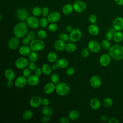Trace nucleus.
Segmentation results:
<instances>
[{
    "instance_id": "nucleus-1",
    "label": "nucleus",
    "mask_w": 123,
    "mask_h": 123,
    "mask_svg": "<svg viewBox=\"0 0 123 123\" xmlns=\"http://www.w3.org/2000/svg\"><path fill=\"white\" fill-rule=\"evenodd\" d=\"M27 26L26 23L24 21H21L16 24L13 29L14 36L19 38L25 37L28 33Z\"/></svg>"
},
{
    "instance_id": "nucleus-2",
    "label": "nucleus",
    "mask_w": 123,
    "mask_h": 123,
    "mask_svg": "<svg viewBox=\"0 0 123 123\" xmlns=\"http://www.w3.org/2000/svg\"><path fill=\"white\" fill-rule=\"evenodd\" d=\"M109 54L116 60H120L123 59V47L120 45H114L109 49Z\"/></svg>"
},
{
    "instance_id": "nucleus-3",
    "label": "nucleus",
    "mask_w": 123,
    "mask_h": 123,
    "mask_svg": "<svg viewBox=\"0 0 123 123\" xmlns=\"http://www.w3.org/2000/svg\"><path fill=\"white\" fill-rule=\"evenodd\" d=\"M70 91L69 86L64 82H59L56 84L55 91L56 93L61 96L67 95Z\"/></svg>"
},
{
    "instance_id": "nucleus-4",
    "label": "nucleus",
    "mask_w": 123,
    "mask_h": 123,
    "mask_svg": "<svg viewBox=\"0 0 123 123\" xmlns=\"http://www.w3.org/2000/svg\"><path fill=\"white\" fill-rule=\"evenodd\" d=\"M45 46L44 42L41 39H35L31 41L29 46L32 51L37 52L44 49Z\"/></svg>"
},
{
    "instance_id": "nucleus-5",
    "label": "nucleus",
    "mask_w": 123,
    "mask_h": 123,
    "mask_svg": "<svg viewBox=\"0 0 123 123\" xmlns=\"http://www.w3.org/2000/svg\"><path fill=\"white\" fill-rule=\"evenodd\" d=\"M101 47V44L98 41L95 40H90L87 44V48L90 51L93 53L98 52L100 50Z\"/></svg>"
},
{
    "instance_id": "nucleus-6",
    "label": "nucleus",
    "mask_w": 123,
    "mask_h": 123,
    "mask_svg": "<svg viewBox=\"0 0 123 123\" xmlns=\"http://www.w3.org/2000/svg\"><path fill=\"white\" fill-rule=\"evenodd\" d=\"M29 61L25 57H21L17 59L15 62V65L17 68L19 69H24L28 66Z\"/></svg>"
},
{
    "instance_id": "nucleus-7",
    "label": "nucleus",
    "mask_w": 123,
    "mask_h": 123,
    "mask_svg": "<svg viewBox=\"0 0 123 123\" xmlns=\"http://www.w3.org/2000/svg\"><path fill=\"white\" fill-rule=\"evenodd\" d=\"M82 37V32L78 28H74L70 33V39L72 42H75L79 41Z\"/></svg>"
},
{
    "instance_id": "nucleus-8",
    "label": "nucleus",
    "mask_w": 123,
    "mask_h": 123,
    "mask_svg": "<svg viewBox=\"0 0 123 123\" xmlns=\"http://www.w3.org/2000/svg\"><path fill=\"white\" fill-rule=\"evenodd\" d=\"M27 26L31 28H36L39 25V20L35 16H29L26 20Z\"/></svg>"
},
{
    "instance_id": "nucleus-9",
    "label": "nucleus",
    "mask_w": 123,
    "mask_h": 123,
    "mask_svg": "<svg viewBox=\"0 0 123 123\" xmlns=\"http://www.w3.org/2000/svg\"><path fill=\"white\" fill-rule=\"evenodd\" d=\"M16 14L17 18L21 21H26L29 17L28 12L25 9L22 8H19L17 10Z\"/></svg>"
},
{
    "instance_id": "nucleus-10",
    "label": "nucleus",
    "mask_w": 123,
    "mask_h": 123,
    "mask_svg": "<svg viewBox=\"0 0 123 123\" xmlns=\"http://www.w3.org/2000/svg\"><path fill=\"white\" fill-rule=\"evenodd\" d=\"M74 10L77 12H82L86 9V4L82 1H76L73 5Z\"/></svg>"
},
{
    "instance_id": "nucleus-11",
    "label": "nucleus",
    "mask_w": 123,
    "mask_h": 123,
    "mask_svg": "<svg viewBox=\"0 0 123 123\" xmlns=\"http://www.w3.org/2000/svg\"><path fill=\"white\" fill-rule=\"evenodd\" d=\"M89 83L90 86L94 88H98L101 85L100 78L96 75H93L90 78Z\"/></svg>"
},
{
    "instance_id": "nucleus-12",
    "label": "nucleus",
    "mask_w": 123,
    "mask_h": 123,
    "mask_svg": "<svg viewBox=\"0 0 123 123\" xmlns=\"http://www.w3.org/2000/svg\"><path fill=\"white\" fill-rule=\"evenodd\" d=\"M42 98L38 96H33L29 101V104L33 108H37L42 104Z\"/></svg>"
},
{
    "instance_id": "nucleus-13",
    "label": "nucleus",
    "mask_w": 123,
    "mask_h": 123,
    "mask_svg": "<svg viewBox=\"0 0 123 123\" xmlns=\"http://www.w3.org/2000/svg\"><path fill=\"white\" fill-rule=\"evenodd\" d=\"M27 84V78L25 77L23 75L17 77L14 82L15 86L19 88H21L25 87Z\"/></svg>"
},
{
    "instance_id": "nucleus-14",
    "label": "nucleus",
    "mask_w": 123,
    "mask_h": 123,
    "mask_svg": "<svg viewBox=\"0 0 123 123\" xmlns=\"http://www.w3.org/2000/svg\"><path fill=\"white\" fill-rule=\"evenodd\" d=\"M112 26L116 31H121L123 29V18L121 17L115 18L113 21Z\"/></svg>"
},
{
    "instance_id": "nucleus-15",
    "label": "nucleus",
    "mask_w": 123,
    "mask_h": 123,
    "mask_svg": "<svg viewBox=\"0 0 123 123\" xmlns=\"http://www.w3.org/2000/svg\"><path fill=\"white\" fill-rule=\"evenodd\" d=\"M111 57L109 55V54L104 53L101 55L99 59V62L100 64L103 66L106 67L109 65L111 62Z\"/></svg>"
},
{
    "instance_id": "nucleus-16",
    "label": "nucleus",
    "mask_w": 123,
    "mask_h": 123,
    "mask_svg": "<svg viewBox=\"0 0 123 123\" xmlns=\"http://www.w3.org/2000/svg\"><path fill=\"white\" fill-rule=\"evenodd\" d=\"M20 44V40L19 38L13 37H11L8 42V46L11 49L14 50L16 49Z\"/></svg>"
},
{
    "instance_id": "nucleus-17",
    "label": "nucleus",
    "mask_w": 123,
    "mask_h": 123,
    "mask_svg": "<svg viewBox=\"0 0 123 123\" xmlns=\"http://www.w3.org/2000/svg\"><path fill=\"white\" fill-rule=\"evenodd\" d=\"M61 18V14L57 12H53L48 15L47 19L49 22L51 23H55L59 21Z\"/></svg>"
},
{
    "instance_id": "nucleus-18",
    "label": "nucleus",
    "mask_w": 123,
    "mask_h": 123,
    "mask_svg": "<svg viewBox=\"0 0 123 123\" xmlns=\"http://www.w3.org/2000/svg\"><path fill=\"white\" fill-rule=\"evenodd\" d=\"M55 88L56 84L52 82H49L44 86L43 91L46 94H50L55 90Z\"/></svg>"
},
{
    "instance_id": "nucleus-19",
    "label": "nucleus",
    "mask_w": 123,
    "mask_h": 123,
    "mask_svg": "<svg viewBox=\"0 0 123 123\" xmlns=\"http://www.w3.org/2000/svg\"><path fill=\"white\" fill-rule=\"evenodd\" d=\"M27 81L29 85L33 86H36L39 82V77L35 74L31 75L27 78Z\"/></svg>"
},
{
    "instance_id": "nucleus-20",
    "label": "nucleus",
    "mask_w": 123,
    "mask_h": 123,
    "mask_svg": "<svg viewBox=\"0 0 123 123\" xmlns=\"http://www.w3.org/2000/svg\"><path fill=\"white\" fill-rule=\"evenodd\" d=\"M66 44L65 41L60 39L57 40L54 44V48L57 51H62L65 49Z\"/></svg>"
},
{
    "instance_id": "nucleus-21",
    "label": "nucleus",
    "mask_w": 123,
    "mask_h": 123,
    "mask_svg": "<svg viewBox=\"0 0 123 123\" xmlns=\"http://www.w3.org/2000/svg\"><path fill=\"white\" fill-rule=\"evenodd\" d=\"M31 50L30 46L24 45L19 48V52L23 56H26L29 55Z\"/></svg>"
},
{
    "instance_id": "nucleus-22",
    "label": "nucleus",
    "mask_w": 123,
    "mask_h": 123,
    "mask_svg": "<svg viewBox=\"0 0 123 123\" xmlns=\"http://www.w3.org/2000/svg\"><path fill=\"white\" fill-rule=\"evenodd\" d=\"M88 31L92 36H97L99 32V29L98 25L94 24H91L88 27Z\"/></svg>"
},
{
    "instance_id": "nucleus-23",
    "label": "nucleus",
    "mask_w": 123,
    "mask_h": 123,
    "mask_svg": "<svg viewBox=\"0 0 123 123\" xmlns=\"http://www.w3.org/2000/svg\"><path fill=\"white\" fill-rule=\"evenodd\" d=\"M89 104L91 108L95 110L98 109L100 106V100L96 98H92L90 101Z\"/></svg>"
},
{
    "instance_id": "nucleus-24",
    "label": "nucleus",
    "mask_w": 123,
    "mask_h": 123,
    "mask_svg": "<svg viewBox=\"0 0 123 123\" xmlns=\"http://www.w3.org/2000/svg\"><path fill=\"white\" fill-rule=\"evenodd\" d=\"M55 63L58 67L61 68H65L67 67L69 65L68 61L64 58H60L57 59Z\"/></svg>"
},
{
    "instance_id": "nucleus-25",
    "label": "nucleus",
    "mask_w": 123,
    "mask_h": 123,
    "mask_svg": "<svg viewBox=\"0 0 123 123\" xmlns=\"http://www.w3.org/2000/svg\"><path fill=\"white\" fill-rule=\"evenodd\" d=\"M80 112L77 110H73L71 111L68 114L69 119L72 121L77 120L80 117Z\"/></svg>"
},
{
    "instance_id": "nucleus-26",
    "label": "nucleus",
    "mask_w": 123,
    "mask_h": 123,
    "mask_svg": "<svg viewBox=\"0 0 123 123\" xmlns=\"http://www.w3.org/2000/svg\"><path fill=\"white\" fill-rule=\"evenodd\" d=\"M4 75L7 80H13L15 77L14 72L11 69H7L5 70Z\"/></svg>"
},
{
    "instance_id": "nucleus-27",
    "label": "nucleus",
    "mask_w": 123,
    "mask_h": 123,
    "mask_svg": "<svg viewBox=\"0 0 123 123\" xmlns=\"http://www.w3.org/2000/svg\"><path fill=\"white\" fill-rule=\"evenodd\" d=\"M74 10L73 6L70 4H67L65 5L62 10V13L65 15H69L71 14Z\"/></svg>"
},
{
    "instance_id": "nucleus-28",
    "label": "nucleus",
    "mask_w": 123,
    "mask_h": 123,
    "mask_svg": "<svg viewBox=\"0 0 123 123\" xmlns=\"http://www.w3.org/2000/svg\"><path fill=\"white\" fill-rule=\"evenodd\" d=\"M43 73L46 75H49L51 74L52 72V68L47 63H44L43 64L41 67Z\"/></svg>"
},
{
    "instance_id": "nucleus-29",
    "label": "nucleus",
    "mask_w": 123,
    "mask_h": 123,
    "mask_svg": "<svg viewBox=\"0 0 123 123\" xmlns=\"http://www.w3.org/2000/svg\"><path fill=\"white\" fill-rule=\"evenodd\" d=\"M47 60L50 62H54L58 59V55L55 52H50L47 55Z\"/></svg>"
},
{
    "instance_id": "nucleus-30",
    "label": "nucleus",
    "mask_w": 123,
    "mask_h": 123,
    "mask_svg": "<svg viewBox=\"0 0 123 123\" xmlns=\"http://www.w3.org/2000/svg\"><path fill=\"white\" fill-rule=\"evenodd\" d=\"M33 116V113L31 110H27L24 111L22 114V117L25 120H30Z\"/></svg>"
},
{
    "instance_id": "nucleus-31",
    "label": "nucleus",
    "mask_w": 123,
    "mask_h": 123,
    "mask_svg": "<svg viewBox=\"0 0 123 123\" xmlns=\"http://www.w3.org/2000/svg\"><path fill=\"white\" fill-rule=\"evenodd\" d=\"M113 38L116 42H120L123 39V33L120 31H117L114 33Z\"/></svg>"
},
{
    "instance_id": "nucleus-32",
    "label": "nucleus",
    "mask_w": 123,
    "mask_h": 123,
    "mask_svg": "<svg viewBox=\"0 0 123 123\" xmlns=\"http://www.w3.org/2000/svg\"><path fill=\"white\" fill-rule=\"evenodd\" d=\"M41 112L44 115H51L53 113V110L48 106H45L41 109Z\"/></svg>"
},
{
    "instance_id": "nucleus-33",
    "label": "nucleus",
    "mask_w": 123,
    "mask_h": 123,
    "mask_svg": "<svg viewBox=\"0 0 123 123\" xmlns=\"http://www.w3.org/2000/svg\"><path fill=\"white\" fill-rule=\"evenodd\" d=\"M65 50L69 52H73L75 51L76 49V45L73 43H69L66 44Z\"/></svg>"
},
{
    "instance_id": "nucleus-34",
    "label": "nucleus",
    "mask_w": 123,
    "mask_h": 123,
    "mask_svg": "<svg viewBox=\"0 0 123 123\" xmlns=\"http://www.w3.org/2000/svg\"><path fill=\"white\" fill-rule=\"evenodd\" d=\"M115 31L116 30L113 28H110L105 35V37L106 39L108 40H111L113 38V35L115 33Z\"/></svg>"
},
{
    "instance_id": "nucleus-35",
    "label": "nucleus",
    "mask_w": 123,
    "mask_h": 123,
    "mask_svg": "<svg viewBox=\"0 0 123 123\" xmlns=\"http://www.w3.org/2000/svg\"><path fill=\"white\" fill-rule=\"evenodd\" d=\"M29 56V59L30 61L33 62H37L38 59V55L37 52L32 51L29 55H28Z\"/></svg>"
},
{
    "instance_id": "nucleus-36",
    "label": "nucleus",
    "mask_w": 123,
    "mask_h": 123,
    "mask_svg": "<svg viewBox=\"0 0 123 123\" xmlns=\"http://www.w3.org/2000/svg\"><path fill=\"white\" fill-rule=\"evenodd\" d=\"M103 104L106 108H110L112 106L113 101L111 98H106L103 100Z\"/></svg>"
},
{
    "instance_id": "nucleus-37",
    "label": "nucleus",
    "mask_w": 123,
    "mask_h": 123,
    "mask_svg": "<svg viewBox=\"0 0 123 123\" xmlns=\"http://www.w3.org/2000/svg\"><path fill=\"white\" fill-rule=\"evenodd\" d=\"M101 46L103 49L105 50H109L111 48V44L109 40L107 39L103 40L101 42Z\"/></svg>"
},
{
    "instance_id": "nucleus-38",
    "label": "nucleus",
    "mask_w": 123,
    "mask_h": 123,
    "mask_svg": "<svg viewBox=\"0 0 123 123\" xmlns=\"http://www.w3.org/2000/svg\"><path fill=\"white\" fill-rule=\"evenodd\" d=\"M50 80L52 83H54L55 84H57L60 82V77L57 74H53L50 76Z\"/></svg>"
},
{
    "instance_id": "nucleus-39",
    "label": "nucleus",
    "mask_w": 123,
    "mask_h": 123,
    "mask_svg": "<svg viewBox=\"0 0 123 123\" xmlns=\"http://www.w3.org/2000/svg\"><path fill=\"white\" fill-rule=\"evenodd\" d=\"M37 37L38 38L41 39H44L47 37L46 32L44 30H40L37 32Z\"/></svg>"
},
{
    "instance_id": "nucleus-40",
    "label": "nucleus",
    "mask_w": 123,
    "mask_h": 123,
    "mask_svg": "<svg viewBox=\"0 0 123 123\" xmlns=\"http://www.w3.org/2000/svg\"><path fill=\"white\" fill-rule=\"evenodd\" d=\"M42 12V9L38 7H36L32 10V13L34 16L37 17L39 16Z\"/></svg>"
},
{
    "instance_id": "nucleus-41",
    "label": "nucleus",
    "mask_w": 123,
    "mask_h": 123,
    "mask_svg": "<svg viewBox=\"0 0 123 123\" xmlns=\"http://www.w3.org/2000/svg\"><path fill=\"white\" fill-rule=\"evenodd\" d=\"M48 20L46 17L41 18L39 20V25L42 27H45L47 26L48 24Z\"/></svg>"
},
{
    "instance_id": "nucleus-42",
    "label": "nucleus",
    "mask_w": 123,
    "mask_h": 123,
    "mask_svg": "<svg viewBox=\"0 0 123 123\" xmlns=\"http://www.w3.org/2000/svg\"><path fill=\"white\" fill-rule=\"evenodd\" d=\"M58 27L56 24L55 23H51L48 26V29L50 32H55L58 30Z\"/></svg>"
},
{
    "instance_id": "nucleus-43",
    "label": "nucleus",
    "mask_w": 123,
    "mask_h": 123,
    "mask_svg": "<svg viewBox=\"0 0 123 123\" xmlns=\"http://www.w3.org/2000/svg\"><path fill=\"white\" fill-rule=\"evenodd\" d=\"M32 70L29 67H26L24 69L23 71V75L26 78H27L29 76L31 75Z\"/></svg>"
},
{
    "instance_id": "nucleus-44",
    "label": "nucleus",
    "mask_w": 123,
    "mask_h": 123,
    "mask_svg": "<svg viewBox=\"0 0 123 123\" xmlns=\"http://www.w3.org/2000/svg\"><path fill=\"white\" fill-rule=\"evenodd\" d=\"M59 39L62 40H63L64 41H68L69 39H70V37L68 34L64 33H62L59 35Z\"/></svg>"
},
{
    "instance_id": "nucleus-45",
    "label": "nucleus",
    "mask_w": 123,
    "mask_h": 123,
    "mask_svg": "<svg viewBox=\"0 0 123 123\" xmlns=\"http://www.w3.org/2000/svg\"><path fill=\"white\" fill-rule=\"evenodd\" d=\"M89 50L88 48H84L81 50V55L84 58H86L89 55Z\"/></svg>"
},
{
    "instance_id": "nucleus-46",
    "label": "nucleus",
    "mask_w": 123,
    "mask_h": 123,
    "mask_svg": "<svg viewBox=\"0 0 123 123\" xmlns=\"http://www.w3.org/2000/svg\"><path fill=\"white\" fill-rule=\"evenodd\" d=\"M75 73V69L73 67H70L67 69L66 73L68 76H72Z\"/></svg>"
},
{
    "instance_id": "nucleus-47",
    "label": "nucleus",
    "mask_w": 123,
    "mask_h": 123,
    "mask_svg": "<svg viewBox=\"0 0 123 123\" xmlns=\"http://www.w3.org/2000/svg\"><path fill=\"white\" fill-rule=\"evenodd\" d=\"M42 15L44 17H46L49 14V9L47 7H44L42 8Z\"/></svg>"
},
{
    "instance_id": "nucleus-48",
    "label": "nucleus",
    "mask_w": 123,
    "mask_h": 123,
    "mask_svg": "<svg viewBox=\"0 0 123 123\" xmlns=\"http://www.w3.org/2000/svg\"><path fill=\"white\" fill-rule=\"evenodd\" d=\"M88 20H89V22L91 24H95L96 23L97 20V18L95 14H91L89 16Z\"/></svg>"
},
{
    "instance_id": "nucleus-49",
    "label": "nucleus",
    "mask_w": 123,
    "mask_h": 123,
    "mask_svg": "<svg viewBox=\"0 0 123 123\" xmlns=\"http://www.w3.org/2000/svg\"><path fill=\"white\" fill-rule=\"evenodd\" d=\"M27 37L30 40V41H32L35 39L36 34L34 32L31 31L28 32V33L27 34Z\"/></svg>"
},
{
    "instance_id": "nucleus-50",
    "label": "nucleus",
    "mask_w": 123,
    "mask_h": 123,
    "mask_svg": "<svg viewBox=\"0 0 123 123\" xmlns=\"http://www.w3.org/2000/svg\"><path fill=\"white\" fill-rule=\"evenodd\" d=\"M28 67L33 71H35V70L37 68V65L35 62L30 61L28 64Z\"/></svg>"
},
{
    "instance_id": "nucleus-51",
    "label": "nucleus",
    "mask_w": 123,
    "mask_h": 123,
    "mask_svg": "<svg viewBox=\"0 0 123 123\" xmlns=\"http://www.w3.org/2000/svg\"><path fill=\"white\" fill-rule=\"evenodd\" d=\"M50 115H44V116L41 118V121L44 123H48L50 120Z\"/></svg>"
},
{
    "instance_id": "nucleus-52",
    "label": "nucleus",
    "mask_w": 123,
    "mask_h": 123,
    "mask_svg": "<svg viewBox=\"0 0 123 123\" xmlns=\"http://www.w3.org/2000/svg\"><path fill=\"white\" fill-rule=\"evenodd\" d=\"M59 122L61 123H69L70 121L69 119L66 117H62L60 118Z\"/></svg>"
},
{
    "instance_id": "nucleus-53",
    "label": "nucleus",
    "mask_w": 123,
    "mask_h": 123,
    "mask_svg": "<svg viewBox=\"0 0 123 123\" xmlns=\"http://www.w3.org/2000/svg\"><path fill=\"white\" fill-rule=\"evenodd\" d=\"M50 103V101L49 98H44L42 100V104L45 106H48Z\"/></svg>"
},
{
    "instance_id": "nucleus-54",
    "label": "nucleus",
    "mask_w": 123,
    "mask_h": 123,
    "mask_svg": "<svg viewBox=\"0 0 123 123\" xmlns=\"http://www.w3.org/2000/svg\"><path fill=\"white\" fill-rule=\"evenodd\" d=\"M35 74L39 76L40 75H41V74H42L43 72L42 70V69L40 68H37L35 70Z\"/></svg>"
},
{
    "instance_id": "nucleus-55",
    "label": "nucleus",
    "mask_w": 123,
    "mask_h": 123,
    "mask_svg": "<svg viewBox=\"0 0 123 123\" xmlns=\"http://www.w3.org/2000/svg\"><path fill=\"white\" fill-rule=\"evenodd\" d=\"M30 42H31L30 40L27 37H24L23 38V39L22 40V43H23V44L25 45H27L28 44H30Z\"/></svg>"
},
{
    "instance_id": "nucleus-56",
    "label": "nucleus",
    "mask_w": 123,
    "mask_h": 123,
    "mask_svg": "<svg viewBox=\"0 0 123 123\" xmlns=\"http://www.w3.org/2000/svg\"><path fill=\"white\" fill-rule=\"evenodd\" d=\"M108 123H118V121L114 118H111L108 120Z\"/></svg>"
},
{
    "instance_id": "nucleus-57",
    "label": "nucleus",
    "mask_w": 123,
    "mask_h": 123,
    "mask_svg": "<svg viewBox=\"0 0 123 123\" xmlns=\"http://www.w3.org/2000/svg\"><path fill=\"white\" fill-rule=\"evenodd\" d=\"M100 120L102 121L106 122V121H107L108 120V117L106 115H103L101 116Z\"/></svg>"
},
{
    "instance_id": "nucleus-58",
    "label": "nucleus",
    "mask_w": 123,
    "mask_h": 123,
    "mask_svg": "<svg viewBox=\"0 0 123 123\" xmlns=\"http://www.w3.org/2000/svg\"><path fill=\"white\" fill-rule=\"evenodd\" d=\"M65 29H66V30L67 32L70 33V32L73 30V27H72V26H71V25H67V26H66Z\"/></svg>"
},
{
    "instance_id": "nucleus-59",
    "label": "nucleus",
    "mask_w": 123,
    "mask_h": 123,
    "mask_svg": "<svg viewBox=\"0 0 123 123\" xmlns=\"http://www.w3.org/2000/svg\"><path fill=\"white\" fill-rule=\"evenodd\" d=\"M114 1L118 5L120 6L123 5V0H114Z\"/></svg>"
},
{
    "instance_id": "nucleus-60",
    "label": "nucleus",
    "mask_w": 123,
    "mask_h": 123,
    "mask_svg": "<svg viewBox=\"0 0 123 123\" xmlns=\"http://www.w3.org/2000/svg\"><path fill=\"white\" fill-rule=\"evenodd\" d=\"M13 85L12 80H8L7 82V86L8 87H11Z\"/></svg>"
},
{
    "instance_id": "nucleus-61",
    "label": "nucleus",
    "mask_w": 123,
    "mask_h": 123,
    "mask_svg": "<svg viewBox=\"0 0 123 123\" xmlns=\"http://www.w3.org/2000/svg\"><path fill=\"white\" fill-rule=\"evenodd\" d=\"M51 68H52V69L53 70H56L57 69V68H58V66H57V65L56 64V63H54L53 64H52V66H51Z\"/></svg>"
},
{
    "instance_id": "nucleus-62",
    "label": "nucleus",
    "mask_w": 123,
    "mask_h": 123,
    "mask_svg": "<svg viewBox=\"0 0 123 123\" xmlns=\"http://www.w3.org/2000/svg\"><path fill=\"white\" fill-rule=\"evenodd\" d=\"M75 1H78V0H75Z\"/></svg>"
}]
</instances>
